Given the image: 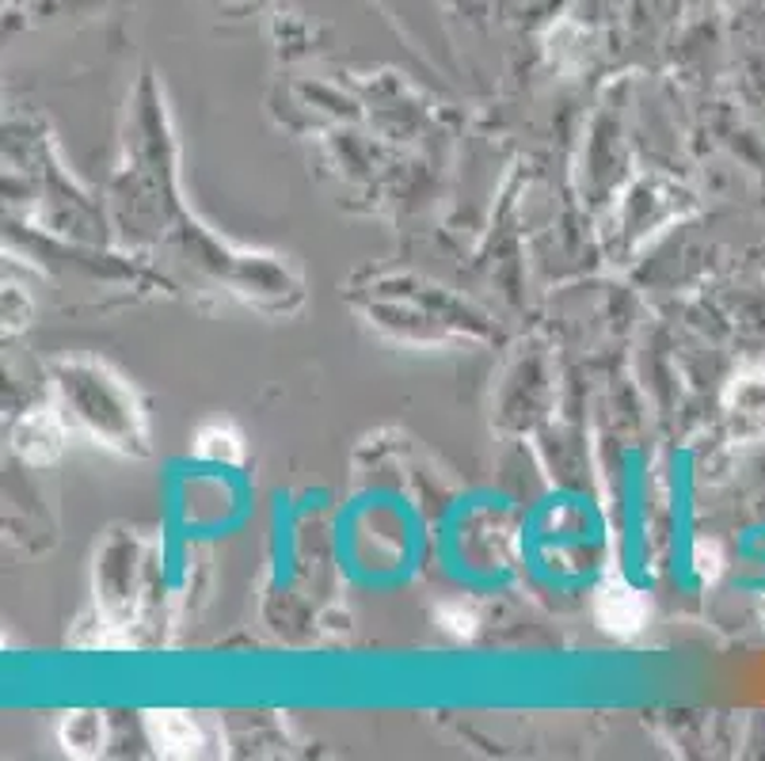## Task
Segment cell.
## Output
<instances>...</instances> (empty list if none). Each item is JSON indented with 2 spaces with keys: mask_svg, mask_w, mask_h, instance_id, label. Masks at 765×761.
<instances>
[{
  "mask_svg": "<svg viewBox=\"0 0 765 761\" xmlns=\"http://www.w3.org/2000/svg\"><path fill=\"white\" fill-rule=\"evenodd\" d=\"M149 735L165 754H191L198 747V727L183 712H153Z\"/></svg>",
  "mask_w": 765,
  "mask_h": 761,
  "instance_id": "cell-2",
  "label": "cell"
},
{
  "mask_svg": "<svg viewBox=\"0 0 765 761\" xmlns=\"http://www.w3.org/2000/svg\"><path fill=\"white\" fill-rule=\"evenodd\" d=\"M598 621L617 636H632L644 628L647 621V605L644 598L632 587H624L621 579H609L606 587L598 590Z\"/></svg>",
  "mask_w": 765,
  "mask_h": 761,
  "instance_id": "cell-1",
  "label": "cell"
}]
</instances>
